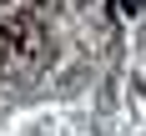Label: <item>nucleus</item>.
Masks as SVG:
<instances>
[{
  "instance_id": "f257e3e1",
  "label": "nucleus",
  "mask_w": 146,
  "mask_h": 136,
  "mask_svg": "<svg viewBox=\"0 0 146 136\" xmlns=\"http://www.w3.org/2000/svg\"><path fill=\"white\" fill-rule=\"evenodd\" d=\"M121 5H126V10H136V5H141V0H121Z\"/></svg>"
}]
</instances>
